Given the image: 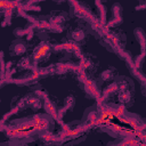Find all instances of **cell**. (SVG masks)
I'll return each mask as SVG.
<instances>
[{"label":"cell","instance_id":"ba28073f","mask_svg":"<svg viewBox=\"0 0 146 146\" xmlns=\"http://www.w3.org/2000/svg\"><path fill=\"white\" fill-rule=\"evenodd\" d=\"M32 64H33V63H32V58H31V57L23 56V57H21L19 62L17 63V66H18L19 68H22V70H27V68L31 67Z\"/></svg>","mask_w":146,"mask_h":146},{"label":"cell","instance_id":"3957f363","mask_svg":"<svg viewBox=\"0 0 146 146\" xmlns=\"http://www.w3.org/2000/svg\"><path fill=\"white\" fill-rule=\"evenodd\" d=\"M27 51V43L23 39H16L9 46V52L11 56H24Z\"/></svg>","mask_w":146,"mask_h":146},{"label":"cell","instance_id":"277c9868","mask_svg":"<svg viewBox=\"0 0 146 146\" xmlns=\"http://www.w3.org/2000/svg\"><path fill=\"white\" fill-rule=\"evenodd\" d=\"M25 106H27V107H30L31 110H34V111L40 110V108L42 107V100H41L38 96L31 94V95H29V96L26 97Z\"/></svg>","mask_w":146,"mask_h":146},{"label":"cell","instance_id":"8992f818","mask_svg":"<svg viewBox=\"0 0 146 146\" xmlns=\"http://www.w3.org/2000/svg\"><path fill=\"white\" fill-rule=\"evenodd\" d=\"M116 78V70L114 67H107L106 70H104L100 75H99V80L102 82H108L110 80H113Z\"/></svg>","mask_w":146,"mask_h":146},{"label":"cell","instance_id":"5b68a950","mask_svg":"<svg viewBox=\"0 0 146 146\" xmlns=\"http://www.w3.org/2000/svg\"><path fill=\"white\" fill-rule=\"evenodd\" d=\"M68 36L70 39H72L74 42L76 43H81L86 40V32L81 27H76L74 30H72L70 33H68Z\"/></svg>","mask_w":146,"mask_h":146},{"label":"cell","instance_id":"52a82bcc","mask_svg":"<svg viewBox=\"0 0 146 146\" xmlns=\"http://www.w3.org/2000/svg\"><path fill=\"white\" fill-rule=\"evenodd\" d=\"M133 33H135V36H136V39L138 40V42L140 44L141 52L145 54L146 52V34H145V32L141 29H136L133 31Z\"/></svg>","mask_w":146,"mask_h":146},{"label":"cell","instance_id":"6da1fadb","mask_svg":"<svg viewBox=\"0 0 146 146\" xmlns=\"http://www.w3.org/2000/svg\"><path fill=\"white\" fill-rule=\"evenodd\" d=\"M115 83L117 87V92L116 97L119 103L123 104L124 106H131L133 103V97H135V86L131 79L127 76H116L115 78Z\"/></svg>","mask_w":146,"mask_h":146},{"label":"cell","instance_id":"7a4b0ae2","mask_svg":"<svg viewBox=\"0 0 146 146\" xmlns=\"http://www.w3.org/2000/svg\"><path fill=\"white\" fill-rule=\"evenodd\" d=\"M50 52H51V47L48 42L46 41H42L40 42L33 50V54L31 56L32 58V63L33 64H40L44 60H47L50 56Z\"/></svg>","mask_w":146,"mask_h":146}]
</instances>
